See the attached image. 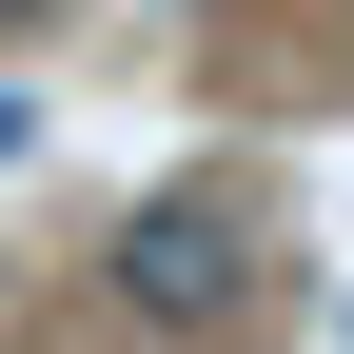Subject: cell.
<instances>
[{
  "label": "cell",
  "instance_id": "6da1fadb",
  "mask_svg": "<svg viewBox=\"0 0 354 354\" xmlns=\"http://www.w3.org/2000/svg\"><path fill=\"white\" fill-rule=\"evenodd\" d=\"M118 315L138 335H236L256 315V216L216 197V177H158V197L118 216Z\"/></svg>",
  "mask_w": 354,
  "mask_h": 354
},
{
  "label": "cell",
  "instance_id": "7a4b0ae2",
  "mask_svg": "<svg viewBox=\"0 0 354 354\" xmlns=\"http://www.w3.org/2000/svg\"><path fill=\"white\" fill-rule=\"evenodd\" d=\"M20 158H39V99H20V79H0V177H20Z\"/></svg>",
  "mask_w": 354,
  "mask_h": 354
},
{
  "label": "cell",
  "instance_id": "3957f363",
  "mask_svg": "<svg viewBox=\"0 0 354 354\" xmlns=\"http://www.w3.org/2000/svg\"><path fill=\"white\" fill-rule=\"evenodd\" d=\"M0 20H59V0H0Z\"/></svg>",
  "mask_w": 354,
  "mask_h": 354
}]
</instances>
